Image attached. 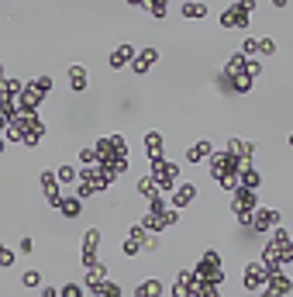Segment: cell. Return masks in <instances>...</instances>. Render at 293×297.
<instances>
[{
  "mask_svg": "<svg viewBox=\"0 0 293 297\" xmlns=\"http://www.w3.org/2000/svg\"><path fill=\"white\" fill-rule=\"evenodd\" d=\"M259 52H262V56H273V52H276V42H273V38H262V42H259Z\"/></svg>",
  "mask_w": 293,
  "mask_h": 297,
  "instance_id": "ac0fdd59",
  "label": "cell"
},
{
  "mask_svg": "<svg viewBox=\"0 0 293 297\" xmlns=\"http://www.w3.org/2000/svg\"><path fill=\"white\" fill-rule=\"evenodd\" d=\"M52 90V80L49 76H38V80H34V93H49Z\"/></svg>",
  "mask_w": 293,
  "mask_h": 297,
  "instance_id": "2e32d148",
  "label": "cell"
},
{
  "mask_svg": "<svg viewBox=\"0 0 293 297\" xmlns=\"http://www.w3.org/2000/svg\"><path fill=\"white\" fill-rule=\"evenodd\" d=\"M193 197H197V187H190V183H183V187H179V190L172 194V204H176V207H187V204H190Z\"/></svg>",
  "mask_w": 293,
  "mask_h": 297,
  "instance_id": "ba28073f",
  "label": "cell"
},
{
  "mask_svg": "<svg viewBox=\"0 0 293 297\" xmlns=\"http://www.w3.org/2000/svg\"><path fill=\"white\" fill-rule=\"evenodd\" d=\"M290 145H293V138H290Z\"/></svg>",
  "mask_w": 293,
  "mask_h": 297,
  "instance_id": "4316f807",
  "label": "cell"
},
{
  "mask_svg": "<svg viewBox=\"0 0 293 297\" xmlns=\"http://www.w3.org/2000/svg\"><path fill=\"white\" fill-rule=\"evenodd\" d=\"M11 263H14V252H11L4 242H0V266H11Z\"/></svg>",
  "mask_w": 293,
  "mask_h": 297,
  "instance_id": "9a60e30c",
  "label": "cell"
},
{
  "mask_svg": "<svg viewBox=\"0 0 293 297\" xmlns=\"http://www.w3.org/2000/svg\"><path fill=\"white\" fill-rule=\"evenodd\" d=\"M262 297H279V294H273V290H266V294H262Z\"/></svg>",
  "mask_w": 293,
  "mask_h": 297,
  "instance_id": "cb8c5ba5",
  "label": "cell"
},
{
  "mask_svg": "<svg viewBox=\"0 0 293 297\" xmlns=\"http://www.w3.org/2000/svg\"><path fill=\"white\" fill-rule=\"evenodd\" d=\"M210 152H214V145H210V142L204 138V142L190 145V152H187V159H190V163H197V159H204V156H210Z\"/></svg>",
  "mask_w": 293,
  "mask_h": 297,
  "instance_id": "9c48e42d",
  "label": "cell"
},
{
  "mask_svg": "<svg viewBox=\"0 0 293 297\" xmlns=\"http://www.w3.org/2000/svg\"><path fill=\"white\" fill-rule=\"evenodd\" d=\"M42 283V273L38 270H24L21 273V287H38Z\"/></svg>",
  "mask_w": 293,
  "mask_h": 297,
  "instance_id": "4fadbf2b",
  "label": "cell"
},
{
  "mask_svg": "<svg viewBox=\"0 0 293 297\" xmlns=\"http://www.w3.org/2000/svg\"><path fill=\"white\" fill-rule=\"evenodd\" d=\"M0 76H4V66H0Z\"/></svg>",
  "mask_w": 293,
  "mask_h": 297,
  "instance_id": "484cf974",
  "label": "cell"
},
{
  "mask_svg": "<svg viewBox=\"0 0 293 297\" xmlns=\"http://www.w3.org/2000/svg\"><path fill=\"white\" fill-rule=\"evenodd\" d=\"M152 180L155 183H162V187H172V183H176V166L172 163H155V169H152Z\"/></svg>",
  "mask_w": 293,
  "mask_h": 297,
  "instance_id": "7a4b0ae2",
  "label": "cell"
},
{
  "mask_svg": "<svg viewBox=\"0 0 293 297\" xmlns=\"http://www.w3.org/2000/svg\"><path fill=\"white\" fill-rule=\"evenodd\" d=\"M59 180H76V169H72V166H59Z\"/></svg>",
  "mask_w": 293,
  "mask_h": 297,
  "instance_id": "d6986e66",
  "label": "cell"
},
{
  "mask_svg": "<svg viewBox=\"0 0 293 297\" xmlns=\"http://www.w3.org/2000/svg\"><path fill=\"white\" fill-rule=\"evenodd\" d=\"M42 297H59V294H55V287H45V290H42Z\"/></svg>",
  "mask_w": 293,
  "mask_h": 297,
  "instance_id": "603a6c76",
  "label": "cell"
},
{
  "mask_svg": "<svg viewBox=\"0 0 293 297\" xmlns=\"http://www.w3.org/2000/svg\"><path fill=\"white\" fill-rule=\"evenodd\" d=\"M17 249H21V256H31V249H34V242H31V239H21V242H17Z\"/></svg>",
  "mask_w": 293,
  "mask_h": 297,
  "instance_id": "44dd1931",
  "label": "cell"
},
{
  "mask_svg": "<svg viewBox=\"0 0 293 297\" xmlns=\"http://www.w3.org/2000/svg\"><path fill=\"white\" fill-rule=\"evenodd\" d=\"M207 7L204 4H183V18H204Z\"/></svg>",
  "mask_w": 293,
  "mask_h": 297,
  "instance_id": "5bb4252c",
  "label": "cell"
},
{
  "mask_svg": "<svg viewBox=\"0 0 293 297\" xmlns=\"http://www.w3.org/2000/svg\"><path fill=\"white\" fill-rule=\"evenodd\" d=\"M155 59H159V52H155V49H141V52L135 56V62H131V69H135V73H145V69H149Z\"/></svg>",
  "mask_w": 293,
  "mask_h": 297,
  "instance_id": "5b68a950",
  "label": "cell"
},
{
  "mask_svg": "<svg viewBox=\"0 0 293 297\" xmlns=\"http://www.w3.org/2000/svg\"><path fill=\"white\" fill-rule=\"evenodd\" d=\"M0 152H4V138H0Z\"/></svg>",
  "mask_w": 293,
  "mask_h": 297,
  "instance_id": "d4e9b609",
  "label": "cell"
},
{
  "mask_svg": "<svg viewBox=\"0 0 293 297\" xmlns=\"http://www.w3.org/2000/svg\"><path fill=\"white\" fill-rule=\"evenodd\" d=\"M103 297H121V287L111 283V287H103Z\"/></svg>",
  "mask_w": 293,
  "mask_h": 297,
  "instance_id": "7402d4cb",
  "label": "cell"
},
{
  "mask_svg": "<svg viewBox=\"0 0 293 297\" xmlns=\"http://www.w3.org/2000/svg\"><path fill=\"white\" fill-rule=\"evenodd\" d=\"M59 207H62V214H66V218H76V214L83 211V201H80V197H72V201H62Z\"/></svg>",
  "mask_w": 293,
  "mask_h": 297,
  "instance_id": "7c38bea8",
  "label": "cell"
},
{
  "mask_svg": "<svg viewBox=\"0 0 293 297\" xmlns=\"http://www.w3.org/2000/svg\"><path fill=\"white\" fill-rule=\"evenodd\" d=\"M266 280H269V290H273V294H279V297L293 290V280H290L286 273H269Z\"/></svg>",
  "mask_w": 293,
  "mask_h": 297,
  "instance_id": "277c9868",
  "label": "cell"
},
{
  "mask_svg": "<svg viewBox=\"0 0 293 297\" xmlns=\"http://www.w3.org/2000/svg\"><path fill=\"white\" fill-rule=\"evenodd\" d=\"M86 80H90V76H86L83 66H69V87H72V90H86Z\"/></svg>",
  "mask_w": 293,
  "mask_h": 297,
  "instance_id": "52a82bcc",
  "label": "cell"
},
{
  "mask_svg": "<svg viewBox=\"0 0 293 297\" xmlns=\"http://www.w3.org/2000/svg\"><path fill=\"white\" fill-rule=\"evenodd\" d=\"M273 225H279V211H259L255 214V232H269Z\"/></svg>",
  "mask_w": 293,
  "mask_h": 297,
  "instance_id": "8992f818",
  "label": "cell"
},
{
  "mask_svg": "<svg viewBox=\"0 0 293 297\" xmlns=\"http://www.w3.org/2000/svg\"><path fill=\"white\" fill-rule=\"evenodd\" d=\"M255 52H259V42H255V38H245V42H241V56H255Z\"/></svg>",
  "mask_w": 293,
  "mask_h": 297,
  "instance_id": "e0dca14e",
  "label": "cell"
},
{
  "mask_svg": "<svg viewBox=\"0 0 293 297\" xmlns=\"http://www.w3.org/2000/svg\"><path fill=\"white\" fill-rule=\"evenodd\" d=\"M131 59H135V49L131 45H121V49L111 52V66H128Z\"/></svg>",
  "mask_w": 293,
  "mask_h": 297,
  "instance_id": "30bf717a",
  "label": "cell"
},
{
  "mask_svg": "<svg viewBox=\"0 0 293 297\" xmlns=\"http://www.w3.org/2000/svg\"><path fill=\"white\" fill-rule=\"evenodd\" d=\"M266 270L259 266V263H252V266H245V290H259L262 283H266Z\"/></svg>",
  "mask_w": 293,
  "mask_h": 297,
  "instance_id": "3957f363",
  "label": "cell"
},
{
  "mask_svg": "<svg viewBox=\"0 0 293 297\" xmlns=\"http://www.w3.org/2000/svg\"><path fill=\"white\" fill-rule=\"evenodd\" d=\"M252 18V4H231L228 11H221V24L224 28H245Z\"/></svg>",
  "mask_w": 293,
  "mask_h": 297,
  "instance_id": "6da1fadb",
  "label": "cell"
},
{
  "mask_svg": "<svg viewBox=\"0 0 293 297\" xmlns=\"http://www.w3.org/2000/svg\"><path fill=\"white\" fill-rule=\"evenodd\" d=\"M62 297H83V290H80L76 283H66V290H62Z\"/></svg>",
  "mask_w": 293,
  "mask_h": 297,
  "instance_id": "ffe728a7",
  "label": "cell"
},
{
  "mask_svg": "<svg viewBox=\"0 0 293 297\" xmlns=\"http://www.w3.org/2000/svg\"><path fill=\"white\" fill-rule=\"evenodd\" d=\"M145 148H149V156H152V159H159V156H162V135L152 131L149 138H145Z\"/></svg>",
  "mask_w": 293,
  "mask_h": 297,
  "instance_id": "8fae6325",
  "label": "cell"
}]
</instances>
